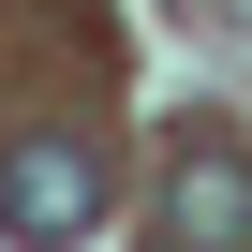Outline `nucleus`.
I'll list each match as a JSON object with an SVG mask.
<instances>
[{
	"instance_id": "f03ea898",
	"label": "nucleus",
	"mask_w": 252,
	"mask_h": 252,
	"mask_svg": "<svg viewBox=\"0 0 252 252\" xmlns=\"http://www.w3.org/2000/svg\"><path fill=\"white\" fill-rule=\"evenodd\" d=\"M163 222H178V237H208V252H252V163H237V149H178Z\"/></svg>"
},
{
	"instance_id": "f257e3e1",
	"label": "nucleus",
	"mask_w": 252,
	"mask_h": 252,
	"mask_svg": "<svg viewBox=\"0 0 252 252\" xmlns=\"http://www.w3.org/2000/svg\"><path fill=\"white\" fill-rule=\"evenodd\" d=\"M0 222H15V237H89L104 222V149L15 134V149H0Z\"/></svg>"
}]
</instances>
